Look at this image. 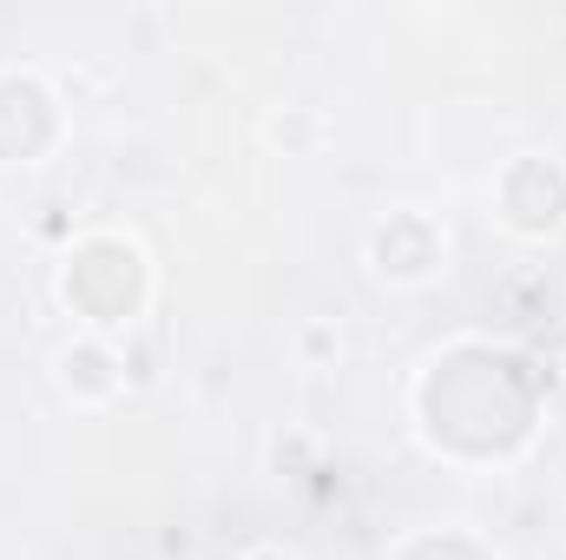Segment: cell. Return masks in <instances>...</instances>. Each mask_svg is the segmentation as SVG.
Wrapping results in <instances>:
<instances>
[{
	"label": "cell",
	"mask_w": 566,
	"mask_h": 560,
	"mask_svg": "<svg viewBox=\"0 0 566 560\" xmlns=\"http://www.w3.org/2000/svg\"><path fill=\"white\" fill-rule=\"evenodd\" d=\"M60 376H66V390H80V396H113V356L99 350V343H80V350H66L60 356Z\"/></svg>",
	"instance_id": "3957f363"
},
{
	"label": "cell",
	"mask_w": 566,
	"mask_h": 560,
	"mask_svg": "<svg viewBox=\"0 0 566 560\" xmlns=\"http://www.w3.org/2000/svg\"><path fill=\"white\" fill-rule=\"evenodd\" d=\"M434 265H441V238H434L428 218L402 211V218H389L376 231V271L382 278H428Z\"/></svg>",
	"instance_id": "7a4b0ae2"
},
{
	"label": "cell",
	"mask_w": 566,
	"mask_h": 560,
	"mask_svg": "<svg viewBox=\"0 0 566 560\" xmlns=\"http://www.w3.org/2000/svg\"><path fill=\"white\" fill-rule=\"evenodd\" d=\"M501 205H507V225L521 231H554L566 218V172L547 158H521L507 178H501Z\"/></svg>",
	"instance_id": "6da1fadb"
}]
</instances>
